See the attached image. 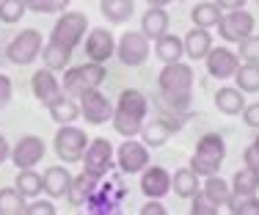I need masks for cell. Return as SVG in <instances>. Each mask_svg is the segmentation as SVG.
<instances>
[{
	"label": "cell",
	"mask_w": 259,
	"mask_h": 215,
	"mask_svg": "<svg viewBox=\"0 0 259 215\" xmlns=\"http://www.w3.org/2000/svg\"><path fill=\"white\" fill-rule=\"evenodd\" d=\"M146 116H149V100L144 97V91L124 89L113 108V130L124 138H135L144 130Z\"/></svg>",
	"instance_id": "obj_1"
},
{
	"label": "cell",
	"mask_w": 259,
	"mask_h": 215,
	"mask_svg": "<svg viewBox=\"0 0 259 215\" xmlns=\"http://www.w3.org/2000/svg\"><path fill=\"white\" fill-rule=\"evenodd\" d=\"M157 89L160 97L168 102L174 110H185L193 94V66L174 61V64H163L157 75Z\"/></svg>",
	"instance_id": "obj_2"
},
{
	"label": "cell",
	"mask_w": 259,
	"mask_h": 215,
	"mask_svg": "<svg viewBox=\"0 0 259 215\" xmlns=\"http://www.w3.org/2000/svg\"><path fill=\"white\" fill-rule=\"evenodd\" d=\"M224 160H226V141L218 133H207L196 144V152L190 157V168L199 177H212L221 171Z\"/></svg>",
	"instance_id": "obj_3"
},
{
	"label": "cell",
	"mask_w": 259,
	"mask_h": 215,
	"mask_svg": "<svg viewBox=\"0 0 259 215\" xmlns=\"http://www.w3.org/2000/svg\"><path fill=\"white\" fill-rule=\"evenodd\" d=\"M105 77H108V69H105V64H94V61H85V64L80 66H66L64 69V94L69 97H80L85 94V91H94L100 89L105 83Z\"/></svg>",
	"instance_id": "obj_4"
},
{
	"label": "cell",
	"mask_w": 259,
	"mask_h": 215,
	"mask_svg": "<svg viewBox=\"0 0 259 215\" xmlns=\"http://www.w3.org/2000/svg\"><path fill=\"white\" fill-rule=\"evenodd\" d=\"M85 30H89V17L85 14H80V11H61V17L55 20L47 41H55V45L75 53L77 45L85 39Z\"/></svg>",
	"instance_id": "obj_5"
},
{
	"label": "cell",
	"mask_w": 259,
	"mask_h": 215,
	"mask_svg": "<svg viewBox=\"0 0 259 215\" xmlns=\"http://www.w3.org/2000/svg\"><path fill=\"white\" fill-rule=\"evenodd\" d=\"M41 47H45V39H41L39 30L25 28L9 41V47H6V61L14 64V66H28L41 55Z\"/></svg>",
	"instance_id": "obj_6"
},
{
	"label": "cell",
	"mask_w": 259,
	"mask_h": 215,
	"mask_svg": "<svg viewBox=\"0 0 259 215\" xmlns=\"http://www.w3.org/2000/svg\"><path fill=\"white\" fill-rule=\"evenodd\" d=\"M91 138H85V133L75 124H61L58 133L53 138V149L58 155L61 163H80L85 155V146Z\"/></svg>",
	"instance_id": "obj_7"
},
{
	"label": "cell",
	"mask_w": 259,
	"mask_h": 215,
	"mask_svg": "<svg viewBox=\"0 0 259 215\" xmlns=\"http://www.w3.org/2000/svg\"><path fill=\"white\" fill-rule=\"evenodd\" d=\"M83 171L91 177H97V180H102V177L110 174V168L116 165L113 160V146H110L108 138H91L89 146H85V155H83Z\"/></svg>",
	"instance_id": "obj_8"
},
{
	"label": "cell",
	"mask_w": 259,
	"mask_h": 215,
	"mask_svg": "<svg viewBox=\"0 0 259 215\" xmlns=\"http://www.w3.org/2000/svg\"><path fill=\"white\" fill-rule=\"evenodd\" d=\"M149 53H152V45L141 30H127V33L116 41V58H119L124 66H130V69L146 64Z\"/></svg>",
	"instance_id": "obj_9"
},
{
	"label": "cell",
	"mask_w": 259,
	"mask_h": 215,
	"mask_svg": "<svg viewBox=\"0 0 259 215\" xmlns=\"http://www.w3.org/2000/svg\"><path fill=\"white\" fill-rule=\"evenodd\" d=\"M124 199V188L119 182H108L102 177L100 185L94 188V193L85 201V212L91 215H108V212H119V204Z\"/></svg>",
	"instance_id": "obj_10"
},
{
	"label": "cell",
	"mask_w": 259,
	"mask_h": 215,
	"mask_svg": "<svg viewBox=\"0 0 259 215\" xmlns=\"http://www.w3.org/2000/svg\"><path fill=\"white\" fill-rule=\"evenodd\" d=\"M254 14L245 9H234V11H224V17H221V22L215 28H218L221 39L224 41H232V45H237V41H243L245 36L254 33Z\"/></svg>",
	"instance_id": "obj_11"
},
{
	"label": "cell",
	"mask_w": 259,
	"mask_h": 215,
	"mask_svg": "<svg viewBox=\"0 0 259 215\" xmlns=\"http://www.w3.org/2000/svg\"><path fill=\"white\" fill-rule=\"evenodd\" d=\"M77 102H80V116H83L89 124H97V127H100V124L113 121V102H110L100 89L80 94Z\"/></svg>",
	"instance_id": "obj_12"
},
{
	"label": "cell",
	"mask_w": 259,
	"mask_h": 215,
	"mask_svg": "<svg viewBox=\"0 0 259 215\" xmlns=\"http://www.w3.org/2000/svg\"><path fill=\"white\" fill-rule=\"evenodd\" d=\"M47 155V146L39 135H22L14 146H11V163L20 168H36Z\"/></svg>",
	"instance_id": "obj_13"
},
{
	"label": "cell",
	"mask_w": 259,
	"mask_h": 215,
	"mask_svg": "<svg viewBox=\"0 0 259 215\" xmlns=\"http://www.w3.org/2000/svg\"><path fill=\"white\" fill-rule=\"evenodd\" d=\"M116 165H119L121 174H141L149 165V146L144 141L127 138L116 152Z\"/></svg>",
	"instance_id": "obj_14"
},
{
	"label": "cell",
	"mask_w": 259,
	"mask_h": 215,
	"mask_svg": "<svg viewBox=\"0 0 259 215\" xmlns=\"http://www.w3.org/2000/svg\"><path fill=\"white\" fill-rule=\"evenodd\" d=\"M116 55V39L108 28H94L85 33V58L94 64H108Z\"/></svg>",
	"instance_id": "obj_15"
},
{
	"label": "cell",
	"mask_w": 259,
	"mask_h": 215,
	"mask_svg": "<svg viewBox=\"0 0 259 215\" xmlns=\"http://www.w3.org/2000/svg\"><path fill=\"white\" fill-rule=\"evenodd\" d=\"M207 64V75L215 77V80H226V77H234L240 66V55L229 50V47H212L204 58Z\"/></svg>",
	"instance_id": "obj_16"
},
{
	"label": "cell",
	"mask_w": 259,
	"mask_h": 215,
	"mask_svg": "<svg viewBox=\"0 0 259 215\" xmlns=\"http://www.w3.org/2000/svg\"><path fill=\"white\" fill-rule=\"evenodd\" d=\"M182 119H171V116H160V119H152L144 124L141 130V141H144L149 149H160L165 141H171V135L180 133Z\"/></svg>",
	"instance_id": "obj_17"
},
{
	"label": "cell",
	"mask_w": 259,
	"mask_h": 215,
	"mask_svg": "<svg viewBox=\"0 0 259 215\" xmlns=\"http://www.w3.org/2000/svg\"><path fill=\"white\" fill-rule=\"evenodd\" d=\"M30 91H33V97L41 102V105H50L53 100H58L61 94H64V85H61V80L55 77L53 69H39L30 75Z\"/></svg>",
	"instance_id": "obj_18"
},
{
	"label": "cell",
	"mask_w": 259,
	"mask_h": 215,
	"mask_svg": "<svg viewBox=\"0 0 259 215\" xmlns=\"http://www.w3.org/2000/svg\"><path fill=\"white\" fill-rule=\"evenodd\" d=\"M141 193L146 199H163L165 193H171V174L163 165H146L141 171Z\"/></svg>",
	"instance_id": "obj_19"
},
{
	"label": "cell",
	"mask_w": 259,
	"mask_h": 215,
	"mask_svg": "<svg viewBox=\"0 0 259 215\" xmlns=\"http://www.w3.org/2000/svg\"><path fill=\"white\" fill-rule=\"evenodd\" d=\"M69 185H72V171L64 165H50V168L41 174V188L50 199H66L69 193Z\"/></svg>",
	"instance_id": "obj_20"
},
{
	"label": "cell",
	"mask_w": 259,
	"mask_h": 215,
	"mask_svg": "<svg viewBox=\"0 0 259 215\" xmlns=\"http://www.w3.org/2000/svg\"><path fill=\"white\" fill-rule=\"evenodd\" d=\"M168 25H171V17L165 11V6H149L146 14L141 17V33L149 41H155L163 33H168Z\"/></svg>",
	"instance_id": "obj_21"
},
{
	"label": "cell",
	"mask_w": 259,
	"mask_h": 215,
	"mask_svg": "<svg viewBox=\"0 0 259 215\" xmlns=\"http://www.w3.org/2000/svg\"><path fill=\"white\" fill-rule=\"evenodd\" d=\"M185 55H188L190 61H204L207 53L212 50V33H209L207 28H196L188 30V36H185Z\"/></svg>",
	"instance_id": "obj_22"
},
{
	"label": "cell",
	"mask_w": 259,
	"mask_h": 215,
	"mask_svg": "<svg viewBox=\"0 0 259 215\" xmlns=\"http://www.w3.org/2000/svg\"><path fill=\"white\" fill-rule=\"evenodd\" d=\"M47 110H50V119L55 124H75L80 119V102L69 94H61L58 100H53Z\"/></svg>",
	"instance_id": "obj_23"
},
{
	"label": "cell",
	"mask_w": 259,
	"mask_h": 215,
	"mask_svg": "<svg viewBox=\"0 0 259 215\" xmlns=\"http://www.w3.org/2000/svg\"><path fill=\"white\" fill-rule=\"evenodd\" d=\"M212 102H215V108L226 116H240L245 108V97L237 85H224V89H218L212 97Z\"/></svg>",
	"instance_id": "obj_24"
},
{
	"label": "cell",
	"mask_w": 259,
	"mask_h": 215,
	"mask_svg": "<svg viewBox=\"0 0 259 215\" xmlns=\"http://www.w3.org/2000/svg\"><path fill=\"white\" fill-rule=\"evenodd\" d=\"M97 185H100V180H97V177L80 171L77 177H72V185H69V193H66V201H69L72 207H85V201H89V196L94 193Z\"/></svg>",
	"instance_id": "obj_25"
},
{
	"label": "cell",
	"mask_w": 259,
	"mask_h": 215,
	"mask_svg": "<svg viewBox=\"0 0 259 215\" xmlns=\"http://www.w3.org/2000/svg\"><path fill=\"white\" fill-rule=\"evenodd\" d=\"M201 177L196 174L193 168H180V171H174V177H171V190H174L180 199H193L196 193L201 190Z\"/></svg>",
	"instance_id": "obj_26"
},
{
	"label": "cell",
	"mask_w": 259,
	"mask_h": 215,
	"mask_svg": "<svg viewBox=\"0 0 259 215\" xmlns=\"http://www.w3.org/2000/svg\"><path fill=\"white\" fill-rule=\"evenodd\" d=\"M100 11L110 25H124L135 14V0H100Z\"/></svg>",
	"instance_id": "obj_27"
},
{
	"label": "cell",
	"mask_w": 259,
	"mask_h": 215,
	"mask_svg": "<svg viewBox=\"0 0 259 215\" xmlns=\"http://www.w3.org/2000/svg\"><path fill=\"white\" fill-rule=\"evenodd\" d=\"M155 55L163 64H174V61H182L185 55V41L177 33H163L160 39H155Z\"/></svg>",
	"instance_id": "obj_28"
},
{
	"label": "cell",
	"mask_w": 259,
	"mask_h": 215,
	"mask_svg": "<svg viewBox=\"0 0 259 215\" xmlns=\"http://www.w3.org/2000/svg\"><path fill=\"white\" fill-rule=\"evenodd\" d=\"M221 17H224V9H221L218 3H196L193 9H190V22H193L196 28H215L221 22Z\"/></svg>",
	"instance_id": "obj_29"
},
{
	"label": "cell",
	"mask_w": 259,
	"mask_h": 215,
	"mask_svg": "<svg viewBox=\"0 0 259 215\" xmlns=\"http://www.w3.org/2000/svg\"><path fill=\"white\" fill-rule=\"evenodd\" d=\"M201 190H204V196L207 199H212L218 207H226L229 204V199H232V182H226V180H221L218 174H212V177H204V185H201Z\"/></svg>",
	"instance_id": "obj_30"
},
{
	"label": "cell",
	"mask_w": 259,
	"mask_h": 215,
	"mask_svg": "<svg viewBox=\"0 0 259 215\" xmlns=\"http://www.w3.org/2000/svg\"><path fill=\"white\" fill-rule=\"evenodd\" d=\"M256 190H259V171L248 168V165L237 168V174L232 177V193L234 196H256Z\"/></svg>",
	"instance_id": "obj_31"
},
{
	"label": "cell",
	"mask_w": 259,
	"mask_h": 215,
	"mask_svg": "<svg viewBox=\"0 0 259 215\" xmlns=\"http://www.w3.org/2000/svg\"><path fill=\"white\" fill-rule=\"evenodd\" d=\"M41 61H45L47 69L61 72V69H66V66H69L72 50H66V47L55 45V41H45V47H41Z\"/></svg>",
	"instance_id": "obj_32"
},
{
	"label": "cell",
	"mask_w": 259,
	"mask_h": 215,
	"mask_svg": "<svg viewBox=\"0 0 259 215\" xmlns=\"http://www.w3.org/2000/svg\"><path fill=\"white\" fill-rule=\"evenodd\" d=\"M14 188L20 190L25 199H39V196L45 193V188H41V174H36L33 168H20L17 171Z\"/></svg>",
	"instance_id": "obj_33"
},
{
	"label": "cell",
	"mask_w": 259,
	"mask_h": 215,
	"mask_svg": "<svg viewBox=\"0 0 259 215\" xmlns=\"http://www.w3.org/2000/svg\"><path fill=\"white\" fill-rule=\"evenodd\" d=\"M234 83L243 94H256L259 91V64H240L234 72Z\"/></svg>",
	"instance_id": "obj_34"
},
{
	"label": "cell",
	"mask_w": 259,
	"mask_h": 215,
	"mask_svg": "<svg viewBox=\"0 0 259 215\" xmlns=\"http://www.w3.org/2000/svg\"><path fill=\"white\" fill-rule=\"evenodd\" d=\"M25 196L17 188H0V215H25Z\"/></svg>",
	"instance_id": "obj_35"
},
{
	"label": "cell",
	"mask_w": 259,
	"mask_h": 215,
	"mask_svg": "<svg viewBox=\"0 0 259 215\" xmlns=\"http://www.w3.org/2000/svg\"><path fill=\"white\" fill-rule=\"evenodd\" d=\"M28 3L25 0H0V22L3 25H17L25 17Z\"/></svg>",
	"instance_id": "obj_36"
},
{
	"label": "cell",
	"mask_w": 259,
	"mask_h": 215,
	"mask_svg": "<svg viewBox=\"0 0 259 215\" xmlns=\"http://www.w3.org/2000/svg\"><path fill=\"white\" fill-rule=\"evenodd\" d=\"M226 207H229L232 215H259V199L256 196H232Z\"/></svg>",
	"instance_id": "obj_37"
},
{
	"label": "cell",
	"mask_w": 259,
	"mask_h": 215,
	"mask_svg": "<svg viewBox=\"0 0 259 215\" xmlns=\"http://www.w3.org/2000/svg\"><path fill=\"white\" fill-rule=\"evenodd\" d=\"M28 11H36V14H55V11L69 9V0H25Z\"/></svg>",
	"instance_id": "obj_38"
},
{
	"label": "cell",
	"mask_w": 259,
	"mask_h": 215,
	"mask_svg": "<svg viewBox=\"0 0 259 215\" xmlns=\"http://www.w3.org/2000/svg\"><path fill=\"white\" fill-rule=\"evenodd\" d=\"M237 47H240L237 55L243 61H248V64H259V36H254V33L245 36L243 41H237Z\"/></svg>",
	"instance_id": "obj_39"
},
{
	"label": "cell",
	"mask_w": 259,
	"mask_h": 215,
	"mask_svg": "<svg viewBox=\"0 0 259 215\" xmlns=\"http://www.w3.org/2000/svg\"><path fill=\"white\" fill-rule=\"evenodd\" d=\"M190 215H218V204L212 199H207L204 190H199L190 199Z\"/></svg>",
	"instance_id": "obj_40"
},
{
	"label": "cell",
	"mask_w": 259,
	"mask_h": 215,
	"mask_svg": "<svg viewBox=\"0 0 259 215\" xmlns=\"http://www.w3.org/2000/svg\"><path fill=\"white\" fill-rule=\"evenodd\" d=\"M55 212L58 210L53 207L50 199H30V204L25 210V215H55Z\"/></svg>",
	"instance_id": "obj_41"
},
{
	"label": "cell",
	"mask_w": 259,
	"mask_h": 215,
	"mask_svg": "<svg viewBox=\"0 0 259 215\" xmlns=\"http://www.w3.org/2000/svg\"><path fill=\"white\" fill-rule=\"evenodd\" d=\"M11 97H14V85H11V77L9 75H0V110L11 102Z\"/></svg>",
	"instance_id": "obj_42"
},
{
	"label": "cell",
	"mask_w": 259,
	"mask_h": 215,
	"mask_svg": "<svg viewBox=\"0 0 259 215\" xmlns=\"http://www.w3.org/2000/svg\"><path fill=\"white\" fill-rule=\"evenodd\" d=\"M243 121H245L248 127H254V130H259V102L243 108Z\"/></svg>",
	"instance_id": "obj_43"
},
{
	"label": "cell",
	"mask_w": 259,
	"mask_h": 215,
	"mask_svg": "<svg viewBox=\"0 0 259 215\" xmlns=\"http://www.w3.org/2000/svg\"><path fill=\"white\" fill-rule=\"evenodd\" d=\"M141 215H165V207L160 204V199H146V204L141 207Z\"/></svg>",
	"instance_id": "obj_44"
},
{
	"label": "cell",
	"mask_w": 259,
	"mask_h": 215,
	"mask_svg": "<svg viewBox=\"0 0 259 215\" xmlns=\"http://www.w3.org/2000/svg\"><path fill=\"white\" fill-rule=\"evenodd\" d=\"M243 163L248 165V168L259 171V152L254 149V144H251V146H245V152H243Z\"/></svg>",
	"instance_id": "obj_45"
},
{
	"label": "cell",
	"mask_w": 259,
	"mask_h": 215,
	"mask_svg": "<svg viewBox=\"0 0 259 215\" xmlns=\"http://www.w3.org/2000/svg\"><path fill=\"white\" fill-rule=\"evenodd\" d=\"M215 3H218L224 11H234V9H245L248 0H215Z\"/></svg>",
	"instance_id": "obj_46"
},
{
	"label": "cell",
	"mask_w": 259,
	"mask_h": 215,
	"mask_svg": "<svg viewBox=\"0 0 259 215\" xmlns=\"http://www.w3.org/2000/svg\"><path fill=\"white\" fill-rule=\"evenodd\" d=\"M9 157H11V146H9V141H6V135L0 133V165L9 160Z\"/></svg>",
	"instance_id": "obj_47"
},
{
	"label": "cell",
	"mask_w": 259,
	"mask_h": 215,
	"mask_svg": "<svg viewBox=\"0 0 259 215\" xmlns=\"http://www.w3.org/2000/svg\"><path fill=\"white\" fill-rule=\"evenodd\" d=\"M146 6H168V3H174V0H144Z\"/></svg>",
	"instance_id": "obj_48"
},
{
	"label": "cell",
	"mask_w": 259,
	"mask_h": 215,
	"mask_svg": "<svg viewBox=\"0 0 259 215\" xmlns=\"http://www.w3.org/2000/svg\"><path fill=\"white\" fill-rule=\"evenodd\" d=\"M254 149L259 152V133H256V138H254Z\"/></svg>",
	"instance_id": "obj_49"
},
{
	"label": "cell",
	"mask_w": 259,
	"mask_h": 215,
	"mask_svg": "<svg viewBox=\"0 0 259 215\" xmlns=\"http://www.w3.org/2000/svg\"><path fill=\"white\" fill-rule=\"evenodd\" d=\"M3 53H6V50H3V45H0V55H3Z\"/></svg>",
	"instance_id": "obj_50"
},
{
	"label": "cell",
	"mask_w": 259,
	"mask_h": 215,
	"mask_svg": "<svg viewBox=\"0 0 259 215\" xmlns=\"http://www.w3.org/2000/svg\"><path fill=\"white\" fill-rule=\"evenodd\" d=\"M256 3H259V0H256Z\"/></svg>",
	"instance_id": "obj_51"
}]
</instances>
